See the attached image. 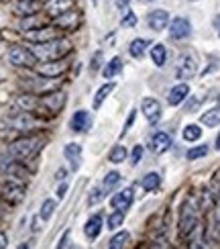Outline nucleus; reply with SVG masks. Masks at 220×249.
I'll return each instance as SVG.
<instances>
[{
    "label": "nucleus",
    "mask_w": 220,
    "mask_h": 249,
    "mask_svg": "<svg viewBox=\"0 0 220 249\" xmlns=\"http://www.w3.org/2000/svg\"><path fill=\"white\" fill-rule=\"evenodd\" d=\"M202 124H206V127H216V124H220V107L204 112L202 115Z\"/></svg>",
    "instance_id": "28"
},
{
    "label": "nucleus",
    "mask_w": 220,
    "mask_h": 249,
    "mask_svg": "<svg viewBox=\"0 0 220 249\" xmlns=\"http://www.w3.org/2000/svg\"><path fill=\"white\" fill-rule=\"evenodd\" d=\"M214 223H216V227L220 229V202L216 204V209H214Z\"/></svg>",
    "instance_id": "42"
},
{
    "label": "nucleus",
    "mask_w": 220,
    "mask_h": 249,
    "mask_svg": "<svg viewBox=\"0 0 220 249\" xmlns=\"http://www.w3.org/2000/svg\"><path fill=\"white\" fill-rule=\"evenodd\" d=\"M68 239H69V231L64 235V241H59V245H57V247H66V245H68Z\"/></svg>",
    "instance_id": "47"
},
{
    "label": "nucleus",
    "mask_w": 220,
    "mask_h": 249,
    "mask_svg": "<svg viewBox=\"0 0 220 249\" xmlns=\"http://www.w3.org/2000/svg\"><path fill=\"white\" fill-rule=\"evenodd\" d=\"M141 155H143V147H141V145H137V147L133 149V160H131V163L137 165V163L141 161Z\"/></svg>",
    "instance_id": "41"
},
{
    "label": "nucleus",
    "mask_w": 220,
    "mask_h": 249,
    "mask_svg": "<svg viewBox=\"0 0 220 249\" xmlns=\"http://www.w3.org/2000/svg\"><path fill=\"white\" fill-rule=\"evenodd\" d=\"M147 23H149V27L153 31H161L167 27V23H169V13L167 10H153V13H149V17H147Z\"/></svg>",
    "instance_id": "11"
},
{
    "label": "nucleus",
    "mask_w": 220,
    "mask_h": 249,
    "mask_svg": "<svg viewBox=\"0 0 220 249\" xmlns=\"http://www.w3.org/2000/svg\"><path fill=\"white\" fill-rule=\"evenodd\" d=\"M133 198H135L133 188H124L122 192H118V194H114V196H112L110 204H112V209H117V211H122V213H124V211H129V209H131Z\"/></svg>",
    "instance_id": "10"
},
{
    "label": "nucleus",
    "mask_w": 220,
    "mask_h": 249,
    "mask_svg": "<svg viewBox=\"0 0 220 249\" xmlns=\"http://www.w3.org/2000/svg\"><path fill=\"white\" fill-rule=\"evenodd\" d=\"M41 105L45 108H49L51 112H57L61 107H64V94H61V92H51V94L41 98Z\"/></svg>",
    "instance_id": "18"
},
{
    "label": "nucleus",
    "mask_w": 220,
    "mask_h": 249,
    "mask_svg": "<svg viewBox=\"0 0 220 249\" xmlns=\"http://www.w3.org/2000/svg\"><path fill=\"white\" fill-rule=\"evenodd\" d=\"M8 123H10V127H13V129H18V131H31V129H37L41 121L35 119L29 110H25V112H18V115L10 117Z\"/></svg>",
    "instance_id": "5"
},
{
    "label": "nucleus",
    "mask_w": 220,
    "mask_h": 249,
    "mask_svg": "<svg viewBox=\"0 0 220 249\" xmlns=\"http://www.w3.org/2000/svg\"><path fill=\"white\" fill-rule=\"evenodd\" d=\"M8 61L17 68H31V66H35L37 57L33 51L27 47H13L8 51Z\"/></svg>",
    "instance_id": "4"
},
{
    "label": "nucleus",
    "mask_w": 220,
    "mask_h": 249,
    "mask_svg": "<svg viewBox=\"0 0 220 249\" xmlns=\"http://www.w3.org/2000/svg\"><path fill=\"white\" fill-rule=\"evenodd\" d=\"M216 149H220V133H218V137H216Z\"/></svg>",
    "instance_id": "48"
},
{
    "label": "nucleus",
    "mask_w": 220,
    "mask_h": 249,
    "mask_svg": "<svg viewBox=\"0 0 220 249\" xmlns=\"http://www.w3.org/2000/svg\"><path fill=\"white\" fill-rule=\"evenodd\" d=\"M120 23H122V27H135L137 25V17H135V13H131V10H127V15H124Z\"/></svg>",
    "instance_id": "38"
},
{
    "label": "nucleus",
    "mask_w": 220,
    "mask_h": 249,
    "mask_svg": "<svg viewBox=\"0 0 220 249\" xmlns=\"http://www.w3.org/2000/svg\"><path fill=\"white\" fill-rule=\"evenodd\" d=\"M17 105L23 108V110H35L41 105V98H35V96H31V94H23V96L17 98Z\"/></svg>",
    "instance_id": "24"
},
{
    "label": "nucleus",
    "mask_w": 220,
    "mask_h": 249,
    "mask_svg": "<svg viewBox=\"0 0 220 249\" xmlns=\"http://www.w3.org/2000/svg\"><path fill=\"white\" fill-rule=\"evenodd\" d=\"M141 108H143V115L147 117V121H149L151 124H155L161 119V105L155 98H143Z\"/></svg>",
    "instance_id": "9"
},
{
    "label": "nucleus",
    "mask_w": 220,
    "mask_h": 249,
    "mask_svg": "<svg viewBox=\"0 0 220 249\" xmlns=\"http://www.w3.org/2000/svg\"><path fill=\"white\" fill-rule=\"evenodd\" d=\"M57 25H59L61 29H68V31L76 29V27H78V13H73V10H68V13L59 15V17H57Z\"/></svg>",
    "instance_id": "21"
},
{
    "label": "nucleus",
    "mask_w": 220,
    "mask_h": 249,
    "mask_svg": "<svg viewBox=\"0 0 220 249\" xmlns=\"http://www.w3.org/2000/svg\"><path fill=\"white\" fill-rule=\"evenodd\" d=\"M120 184V174L118 172H110L104 178V190H114Z\"/></svg>",
    "instance_id": "33"
},
{
    "label": "nucleus",
    "mask_w": 220,
    "mask_h": 249,
    "mask_svg": "<svg viewBox=\"0 0 220 249\" xmlns=\"http://www.w3.org/2000/svg\"><path fill=\"white\" fill-rule=\"evenodd\" d=\"M66 70V64H59V61H45L43 66H37V71L41 76H45V78H57L61 71Z\"/></svg>",
    "instance_id": "15"
},
{
    "label": "nucleus",
    "mask_w": 220,
    "mask_h": 249,
    "mask_svg": "<svg viewBox=\"0 0 220 249\" xmlns=\"http://www.w3.org/2000/svg\"><path fill=\"white\" fill-rule=\"evenodd\" d=\"M151 57H153V61H155V66H165V59H167V51H165V45H161V43H157V45H153V49H151Z\"/></svg>",
    "instance_id": "29"
},
{
    "label": "nucleus",
    "mask_w": 220,
    "mask_h": 249,
    "mask_svg": "<svg viewBox=\"0 0 220 249\" xmlns=\"http://www.w3.org/2000/svg\"><path fill=\"white\" fill-rule=\"evenodd\" d=\"M66 174H68V170L61 168V170H57V176H55V178H57V180H64V178H66Z\"/></svg>",
    "instance_id": "46"
},
{
    "label": "nucleus",
    "mask_w": 220,
    "mask_h": 249,
    "mask_svg": "<svg viewBox=\"0 0 220 249\" xmlns=\"http://www.w3.org/2000/svg\"><path fill=\"white\" fill-rule=\"evenodd\" d=\"M66 192H68V186H66V184H61L59 188H57V198H64Z\"/></svg>",
    "instance_id": "43"
},
{
    "label": "nucleus",
    "mask_w": 220,
    "mask_h": 249,
    "mask_svg": "<svg viewBox=\"0 0 220 249\" xmlns=\"http://www.w3.org/2000/svg\"><path fill=\"white\" fill-rule=\"evenodd\" d=\"M29 17H31V18H23V23H20V29H25V31L41 29V25H43V18L35 17V15H29Z\"/></svg>",
    "instance_id": "31"
},
{
    "label": "nucleus",
    "mask_w": 220,
    "mask_h": 249,
    "mask_svg": "<svg viewBox=\"0 0 220 249\" xmlns=\"http://www.w3.org/2000/svg\"><path fill=\"white\" fill-rule=\"evenodd\" d=\"M141 184H143V188H145L147 192H153V190L159 188V184H161V176H159V174H155V172H151V174H147V176H145Z\"/></svg>",
    "instance_id": "26"
},
{
    "label": "nucleus",
    "mask_w": 220,
    "mask_h": 249,
    "mask_svg": "<svg viewBox=\"0 0 220 249\" xmlns=\"http://www.w3.org/2000/svg\"><path fill=\"white\" fill-rule=\"evenodd\" d=\"M64 155H66V160H69L71 168L78 170V165H80V155H82V145H78V143H68L66 147H64Z\"/></svg>",
    "instance_id": "19"
},
{
    "label": "nucleus",
    "mask_w": 220,
    "mask_h": 249,
    "mask_svg": "<svg viewBox=\"0 0 220 249\" xmlns=\"http://www.w3.org/2000/svg\"><path fill=\"white\" fill-rule=\"evenodd\" d=\"M2 196L8 204H18L20 200L25 198V186L23 184H17V182H8L2 190Z\"/></svg>",
    "instance_id": "8"
},
{
    "label": "nucleus",
    "mask_w": 220,
    "mask_h": 249,
    "mask_svg": "<svg viewBox=\"0 0 220 249\" xmlns=\"http://www.w3.org/2000/svg\"><path fill=\"white\" fill-rule=\"evenodd\" d=\"M114 90V84H112V82H110V84H104L98 92H96V96H94V100H92V107H94V110H96V108H100L102 107V102L104 100H106V96L110 94V92Z\"/></svg>",
    "instance_id": "25"
},
{
    "label": "nucleus",
    "mask_w": 220,
    "mask_h": 249,
    "mask_svg": "<svg viewBox=\"0 0 220 249\" xmlns=\"http://www.w3.org/2000/svg\"><path fill=\"white\" fill-rule=\"evenodd\" d=\"M218 102H220V96H218Z\"/></svg>",
    "instance_id": "49"
},
{
    "label": "nucleus",
    "mask_w": 220,
    "mask_h": 249,
    "mask_svg": "<svg viewBox=\"0 0 220 249\" xmlns=\"http://www.w3.org/2000/svg\"><path fill=\"white\" fill-rule=\"evenodd\" d=\"M190 33H192V25L187 18L177 17L171 20V27H169L171 39H186V37H190Z\"/></svg>",
    "instance_id": "7"
},
{
    "label": "nucleus",
    "mask_w": 220,
    "mask_h": 249,
    "mask_svg": "<svg viewBox=\"0 0 220 249\" xmlns=\"http://www.w3.org/2000/svg\"><path fill=\"white\" fill-rule=\"evenodd\" d=\"M53 211H55V202L47 198L43 204H41V213H39V216H41L43 221H49V219H51V214H53Z\"/></svg>",
    "instance_id": "35"
},
{
    "label": "nucleus",
    "mask_w": 220,
    "mask_h": 249,
    "mask_svg": "<svg viewBox=\"0 0 220 249\" xmlns=\"http://www.w3.org/2000/svg\"><path fill=\"white\" fill-rule=\"evenodd\" d=\"M129 2H131V0H117V6H118L120 10H124V8L129 6Z\"/></svg>",
    "instance_id": "45"
},
{
    "label": "nucleus",
    "mask_w": 220,
    "mask_h": 249,
    "mask_svg": "<svg viewBox=\"0 0 220 249\" xmlns=\"http://www.w3.org/2000/svg\"><path fill=\"white\" fill-rule=\"evenodd\" d=\"M171 147V137L167 133H155L151 139V149L155 153H165L167 149Z\"/></svg>",
    "instance_id": "17"
},
{
    "label": "nucleus",
    "mask_w": 220,
    "mask_h": 249,
    "mask_svg": "<svg viewBox=\"0 0 220 249\" xmlns=\"http://www.w3.org/2000/svg\"><path fill=\"white\" fill-rule=\"evenodd\" d=\"M100 64H102V51H98V53H96V55H94V57H92V64H90V70H92V71H96V70L100 68Z\"/></svg>",
    "instance_id": "40"
},
{
    "label": "nucleus",
    "mask_w": 220,
    "mask_h": 249,
    "mask_svg": "<svg viewBox=\"0 0 220 249\" xmlns=\"http://www.w3.org/2000/svg\"><path fill=\"white\" fill-rule=\"evenodd\" d=\"M122 221H124V213L122 211H114L110 216H108V229L110 231H114V229H118V227L122 225Z\"/></svg>",
    "instance_id": "34"
},
{
    "label": "nucleus",
    "mask_w": 220,
    "mask_h": 249,
    "mask_svg": "<svg viewBox=\"0 0 220 249\" xmlns=\"http://www.w3.org/2000/svg\"><path fill=\"white\" fill-rule=\"evenodd\" d=\"M41 2L39 0H18L17 2V10L20 15H37Z\"/></svg>",
    "instance_id": "23"
},
{
    "label": "nucleus",
    "mask_w": 220,
    "mask_h": 249,
    "mask_svg": "<svg viewBox=\"0 0 220 249\" xmlns=\"http://www.w3.org/2000/svg\"><path fill=\"white\" fill-rule=\"evenodd\" d=\"M86 237L88 239H96V237L100 235V231H102V216L100 214H94L92 219L86 223Z\"/></svg>",
    "instance_id": "20"
},
{
    "label": "nucleus",
    "mask_w": 220,
    "mask_h": 249,
    "mask_svg": "<svg viewBox=\"0 0 220 249\" xmlns=\"http://www.w3.org/2000/svg\"><path fill=\"white\" fill-rule=\"evenodd\" d=\"M206 153H208V145H200V147H192L190 151H187L186 158L187 160H200V158H204Z\"/></svg>",
    "instance_id": "37"
},
{
    "label": "nucleus",
    "mask_w": 220,
    "mask_h": 249,
    "mask_svg": "<svg viewBox=\"0 0 220 249\" xmlns=\"http://www.w3.org/2000/svg\"><path fill=\"white\" fill-rule=\"evenodd\" d=\"M187 94H190V86L187 84H177V86L171 88L169 96H167V102H169L171 107H177L187 98Z\"/></svg>",
    "instance_id": "16"
},
{
    "label": "nucleus",
    "mask_w": 220,
    "mask_h": 249,
    "mask_svg": "<svg viewBox=\"0 0 220 249\" xmlns=\"http://www.w3.org/2000/svg\"><path fill=\"white\" fill-rule=\"evenodd\" d=\"M147 45H149V41L147 39H135L133 43H131V47H129V51H131V55L133 57H143L145 55V51H147Z\"/></svg>",
    "instance_id": "27"
},
{
    "label": "nucleus",
    "mask_w": 220,
    "mask_h": 249,
    "mask_svg": "<svg viewBox=\"0 0 220 249\" xmlns=\"http://www.w3.org/2000/svg\"><path fill=\"white\" fill-rule=\"evenodd\" d=\"M92 127V119H90V112L88 110H78L76 115L71 117V129L76 133H84Z\"/></svg>",
    "instance_id": "14"
},
{
    "label": "nucleus",
    "mask_w": 220,
    "mask_h": 249,
    "mask_svg": "<svg viewBox=\"0 0 220 249\" xmlns=\"http://www.w3.org/2000/svg\"><path fill=\"white\" fill-rule=\"evenodd\" d=\"M129 239H131V235L127 233V231H120V233H117L110 239V243H108V247L110 249H120V247H124L129 243Z\"/></svg>",
    "instance_id": "30"
},
{
    "label": "nucleus",
    "mask_w": 220,
    "mask_h": 249,
    "mask_svg": "<svg viewBox=\"0 0 220 249\" xmlns=\"http://www.w3.org/2000/svg\"><path fill=\"white\" fill-rule=\"evenodd\" d=\"M45 145L43 137H27V139H18L8 147L10 158L15 160H31L41 151V147Z\"/></svg>",
    "instance_id": "2"
},
{
    "label": "nucleus",
    "mask_w": 220,
    "mask_h": 249,
    "mask_svg": "<svg viewBox=\"0 0 220 249\" xmlns=\"http://www.w3.org/2000/svg\"><path fill=\"white\" fill-rule=\"evenodd\" d=\"M27 37L33 41V43H43V41H51V39L59 37V31L51 29V27H47V29L41 27V29H35V31H29Z\"/></svg>",
    "instance_id": "12"
},
{
    "label": "nucleus",
    "mask_w": 220,
    "mask_h": 249,
    "mask_svg": "<svg viewBox=\"0 0 220 249\" xmlns=\"http://www.w3.org/2000/svg\"><path fill=\"white\" fill-rule=\"evenodd\" d=\"M31 51L35 53L37 59L41 61H53V59H61L64 55H68L71 51V43L68 39H61V37H55L51 41H43V43H35L29 47Z\"/></svg>",
    "instance_id": "1"
},
{
    "label": "nucleus",
    "mask_w": 220,
    "mask_h": 249,
    "mask_svg": "<svg viewBox=\"0 0 220 249\" xmlns=\"http://www.w3.org/2000/svg\"><path fill=\"white\" fill-rule=\"evenodd\" d=\"M71 6H73V0H47L45 2V10L51 17L64 15L68 10H71Z\"/></svg>",
    "instance_id": "13"
},
{
    "label": "nucleus",
    "mask_w": 220,
    "mask_h": 249,
    "mask_svg": "<svg viewBox=\"0 0 220 249\" xmlns=\"http://www.w3.org/2000/svg\"><path fill=\"white\" fill-rule=\"evenodd\" d=\"M124 160H127V149H124L122 145H117V147L110 151V161L112 163H120Z\"/></svg>",
    "instance_id": "36"
},
{
    "label": "nucleus",
    "mask_w": 220,
    "mask_h": 249,
    "mask_svg": "<svg viewBox=\"0 0 220 249\" xmlns=\"http://www.w3.org/2000/svg\"><path fill=\"white\" fill-rule=\"evenodd\" d=\"M196 227H198V209L192 200H187L182 206V214H180V237L192 235Z\"/></svg>",
    "instance_id": "3"
},
{
    "label": "nucleus",
    "mask_w": 220,
    "mask_h": 249,
    "mask_svg": "<svg viewBox=\"0 0 220 249\" xmlns=\"http://www.w3.org/2000/svg\"><path fill=\"white\" fill-rule=\"evenodd\" d=\"M202 137V129L198 127V124H187L184 129V139L186 141H198Z\"/></svg>",
    "instance_id": "32"
},
{
    "label": "nucleus",
    "mask_w": 220,
    "mask_h": 249,
    "mask_svg": "<svg viewBox=\"0 0 220 249\" xmlns=\"http://www.w3.org/2000/svg\"><path fill=\"white\" fill-rule=\"evenodd\" d=\"M175 74H177V78H184V80L192 78V76L196 74V59H194L190 53H184V55L180 57V61H177Z\"/></svg>",
    "instance_id": "6"
},
{
    "label": "nucleus",
    "mask_w": 220,
    "mask_h": 249,
    "mask_svg": "<svg viewBox=\"0 0 220 249\" xmlns=\"http://www.w3.org/2000/svg\"><path fill=\"white\" fill-rule=\"evenodd\" d=\"M120 71H122V59L120 57H112L106 64V68L102 70V76L104 78H114V76H118Z\"/></svg>",
    "instance_id": "22"
},
{
    "label": "nucleus",
    "mask_w": 220,
    "mask_h": 249,
    "mask_svg": "<svg viewBox=\"0 0 220 249\" xmlns=\"http://www.w3.org/2000/svg\"><path fill=\"white\" fill-rule=\"evenodd\" d=\"M104 198V192H102V188H94L92 192H90V198H88V202L90 204H96V202H100Z\"/></svg>",
    "instance_id": "39"
},
{
    "label": "nucleus",
    "mask_w": 220,
    "mask_h": 249,
    "mask_svg": "<svg viewBox=\"0 0 220 249\" xmlns=\"http://www.w3.org/2000/svg\"><path fill=\"white\" fill-rule=\"evenodd\" d=\"M6 245H8V237H6V233H0V249L6 247Z\"/></svg>",
    "instance_id": "44"
}]
</instances>
